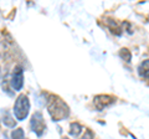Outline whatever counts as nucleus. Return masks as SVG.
I'll return each instance as SVG.
<instances>
[{
  "label": "nucleus",
  "mask_w": 149,
  "mask_h": 139,
  "mask_svg": "<svg viewBox=\"0 0 149 139\" xmlns=\"http://www.w3.org/2000/svg\"><path fill=\"white\" fill-rule=\"evenodd\" d=\"M47 111L55 122H60L68 117L70 108L65 102L57 96H52L47 102Z\"/></svg>",
  "instance_id": "f257e3e1"
},
{
  "label": "nucleus",
  "mask_w": 149,
  "mask_h": 139,
  "mask_svg": "<svg viewBox=\"0 0 149 139\" xmlns=\"http://www.w3.org/2000/svg\"><path fill=\"white\" fill-rule=\"evenodd\" d=\"M30 111V102L27 96L25 95H20L15 101V104H14V113H15V117L17 120H24L27 114H29Z\"/></svg>",
  "instance_id": "f03ea898"
},
{
  "label": "nucleus",
  "mask_w": 149,
  "mask_h": 139,
  "mask_svg": "<svg viewBox=\"0 0 149 139\" xmlns=\"http://www.w3.org/2000/svg\"><path fill=\"white\" fill-rule=\"evenodd\" d=\"M31 129L36 136L41 137L42 133L45 132L46 126H45V120L42 117V113L41 112H35V114L32 115L31 118Z\"/></svg>",
  "instance_id": "7ed1b4c3"
},
{
  "label": "nucleus",
  "mask_w": 149,
  "mask_h": 139,
  "mask_svg": "<svg viewBox=\"0 0 149 139\" xmlns=\"http://www.w3.org/2000/svg\"><path fill=\"white\" fill-rule=\"evenodd\" d=\"M11 86L15 91H20L24 85V71L20 66H16L11 75Z\"/></svg>",
  "instance_id": "20e7f679"
},
{
  "label": "nucleus",
  "mask_w": 149,
  "mask_h": 139,
  "mask_svg": "<svg viewBox=\"0 0 149 139\" xmlns=\"http://www.w3.org/2000/svg\"><path fill=\"white\" fill-rule=\"evenodd\" d=\"M112 103H114V98L111 96L107 95H101V96H96L95 97V106L98 111H102L107 108L108 106H111Z\"/></svg>",
  "instance_id": "39448f33"
},
{
  "label": "nucleus",
  "mask_w": 149,
  "mask_h": 139,
  "mask_svg": "<svg viewBox=\"0 0 149 139\" xmlns=\"http://www.w3.org/2000/svg\"><path fill=\"white\" fill-rule=\"evenodd\" d=\"M138 72H139V75H141V77L149 78V60H146V61H143L139 65Z\"/></svg>",
  "instance_id": "423d86ee"
},
{
  "label": "nucleus",
  "mask_w": 149,
  "mask_h": 139,
  "mask_svg": "<svg viewBox=\"0 0 149 139\" xmlns=\"http://www.w3.org/2000/svg\"><path fill=\"white\" fill-rule=\"evenodd\" d=\"M3 123L5 124L6 127H10V128H14L16 124V120L11 117V114L8 112V111H4L3 112Z\"/></svg>",
  "instance_id": "0eeeda50"
},
{
  "label": "nucleus",
  "mask_w": 149,
  "mask_h": 139,
  "mask_svg": "<svg viewBox=\"0 0 149 139\" xmlns=\"http://www.w3.org/2000/svg\"><path fill=\"white\" fill-rule=\"evenodd\" d=\"M82 132V127L78 123H72L70 127V134L73 137H78V134Z\"/></svg>",
  "instance_id": "6e6552de"
},
{
  "label": "nucleus",
  "mask_w": 149,
  "mask_h": 139,
  "mask_svg": "<svg viewBox=\"0 0 149 139\" xmlns=\"http://www.w3.org/2000/svg\"><path fill=\"white\" fill-rule=\"evenodd\" d=\"M11 138H13V139H25L24 131H22V128H17V129H15V131H13Z\"/></svg>",
  "instance_id": "1a4fd4ad"
},
{
  "label": "nucleus",
  "mask_w": 149,
  "mask_h": 139,
  "mask_svg": "<svg viewBox=\"0 0 149 139\" xmlns=\"http://www.w3.org/2000/svg\"><path fill=\"white\" fill-rule=\"evenodd\" d=\"M120 57H122L125 62H130V60H132V55H130V52L127 49H122L120 50Z\"/></svg>",
  "instance_id": "9d476101"
},
{
  "label": "nucleus",
  "mask_w": 149,
  "mask_h": 139,
  "mask_svg": "<svg viewBox=\"0 0 149 139\" xmlns=\"http://www.w3.org/2000/svg\"><path fill=\"white\" fill-rule=\"evenodd\" d=\"M81 139H93V133L91 131H86L85 132V136H83Z\"/></svg>",
  "instance_id": "9b49d317"
},
{
  "label": "nucleus",
  "mask_w": 149,
  "mask_h": 139,
  "mask_svg": "<svg viewBox=\"0 0 149 139\" xmlns=\"http://www.w3.org/2000/svg\"><path fill=\"white\" fill-rule=\"evenodd\" d=\"M65 139H68V138H65Z\"/></svg>",
  "instance_id": "f8f14e48"
}]
</instances>
